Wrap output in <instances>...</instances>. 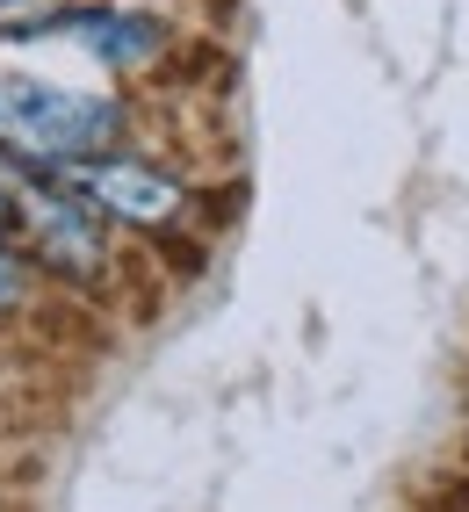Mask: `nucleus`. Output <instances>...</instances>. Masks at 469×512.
Masks as SVG:
<instances>
[{
    "label": "nucleus",
    "mask_w": 469,
    "mask_h": 512,
    "mask_svg": "<svg viewBox=\"0 0 469 512\" xmlns=\"http://www.w3.org/2000/svg\"><path fill=\"white\" fill-rule=\"evenodd\" d=\"M123 138V101L109 87H65L37 73H0V152L51 174L65 159L109 152Z\"/></svg>",
    "instance_id": "obj_1"
},
{
    "label": "nucleus",
    "mask_w": 469,
    "mask_h": 512,
    "mask_svg": "<svg viewBox=\"0 0 469 512\" xmlns=\"http://www.w3.org/2000/svg\"><path fill=\"white\" fill-rule=\"evenodd\" d=\"M51 181L94 210L102 224H130V231H166L188 217V188L174 174H159L145 159H123V152H87V159H65L51 166Z\"/></svg>",
    "instance_id": "obj_2"
},
{
    "label": "nucleus",
    "mask_w": 469,
    "mask_h": 512,
    "mask_svg": "<svg viewBox=\"0 0 469 512\" xmlns=\"http://www.w3.org/2000/svg\"><path fill=\"white\" fill-rule=\"evenodd\" d=\"M0 44H73L87 58L116 65V73H130V65H152L166 51V29L152 15H123V8H37L29 22L0 29Z\"/></svg>",
    "instance_id": "obj_3"
},
{
    "label": "nucleus",
    "mask_w": 469,
    "mask_h": 512,
    "mask_svg": "<svg viewBox=\"0 0 469 512\" xmlns=\"http://www.w3.org/2000/svg\"><path fill=\"white\" fill-rule=\"evenodd\" d=\"M22 289H29V267H22V253H15V246H0V311H15V303H22Z\"/></svg>",
    "instance_id": "obj_4"
},
{
    "label": "nucleus",
    "mask_w": 469,
    "mask_h": 512,
    "mask_svg": "<svg viewBox=\"0 0 469 512\" xmlns=\"http://www.w3.org/2000/svg\"><path fill=\"white\" fill-rule=\"evenodd\" d=\"M0 8H58V0H0Z\"/></svg>",
    "instance_id": "obj_5"
},
{
    "label": "nucleus",
    "mask_w": 469,
    "mask_h": 512,
    "mask_svg": "<svg viewBox=\"0 0 469 512\" xmlns=\"http://www.w3.org/2000/svg\"><path fill=\"white\" fill-rule=\"evenodd\" d=\"M8 217H15V210H8V181H0V224H8Z\"/></svg>",
    "instance_id": "obj_6"
}]
</instances>
